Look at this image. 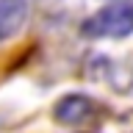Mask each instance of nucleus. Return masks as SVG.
Returning a JSON list of instances; mask_svg holds the SVG:
<instances>
[{
  "mask_svg": "<svg viewBox=\"0 0 133 133\" xmlns=\"http://www.w3.org/2000/svg\"><path fill=\"white\" fill-rule=\"evenodd\" d=\"M53 116H56L61 125L75 128V125H83V122H89L91 116H94V103H91L86 94H66V97H61L56 103Z\"/></svg>",
  "mask_w": 133,
  "mask_h": 133,
  "instance_id": "2",
  "label": "nucleus"
},
{
  "mask_svg": "<svg viewBox=\"0 0 133 133\" xmlns=\"http://www.w3.org/2000/svg\"><path fill=\"white\" fill-rule=\"evenodd\" d=\"M28 19V0H0V42L19 33Z\"/></svg>",
  "mask_w": 133,
  "mask_h": 133,
  "instance_id": "3",
  "label": "nucleus"
},
{
  "mask_svg": "<svg viewBox=\"0 0 133 133\" xmlns=\"http://www.w3.org/2000/svg\"><path fill=\"white\" fill-rule=\"evenodd\" d=\"M83 36L89 39H125L133 33V0H116L83 19Z\"/></svg>",
  "mask_w": 133,
  "mask_h": 133,
  "instance_id": "1",
  "label": "nucleus"
}]
</instances>
